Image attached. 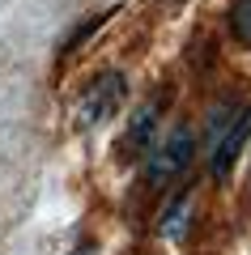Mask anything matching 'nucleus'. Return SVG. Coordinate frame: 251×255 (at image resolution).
Returning a JSON list of instances; mask_svg holds the SVG:
<instances>
[{"label": "nucleus", "instance_id": "nucleus-1", "mask_svg": "<svg viewBox=\"0 0 251 255\" xmlns=\"http://www.w3.org/2000/svg\"><path fill=\"white\" fill-rule=\"evenodd\" d=\"M192 153H196V140H192V128L188 124H179V128H171V136L162 140V149L149 157V183H171V179H179L183 174V166L192 162Z\"/></svg>", "mask_w": 251, "mask_h": 255}, {"label": "nucleus", "instance_id": "nucleus-3", "mask_svg": "<svg viewBox=\"0 0 251 255\" xmlns=\"http://www.w3.org/2000/svg\"><path fill=\"white\" fill-rule=\"evenodd\" d=\"M119 102H124V77L107 73V77H98V81L85 90V98H81V119H85V124H98V119L115 115Z\"/></svg>", "mask_w": 251, "mask_h": 255}, {"label": "nucleus", "instance_id": "nucleus-4", "mask_svg": "<svg viewBox=\"0 0 251 255\" xmlns=\"http://www.w3.org/2000/svg\"><path fill=\"white\" fill-rule=\"evenodd\" d=\"M230 30L243 43H251V0H234L230 4Z\"/></svg>", "mask_w": 251, "mask_h": 255}, {"label": "nucleus", "instance_id": "nucleus-2", "mask_svg": "<svg viewBox=\"0 0 251 255\" xmlns=\"http://www.w3.org/2000/svg\"><path fill=\"white\" fill-rule=\"evenodd\" d=\"M247 136H251V111H234L230 124H226L222 132L209 140V166H213L217 179H226V174L234 170V162H239V153H243V145H247Z\"/></svg>", "mask_w": 251, "mask_h": 255}, {"label": "nucleus", "instance_id": "nucleus-5", "mask_svg": "<svg viewBox=\"0 0 251 255\" xmlns=\"http://www.w3.org/2000/svg\"><path fill=\"white\" fill-rule=\"evenodd\" d=\"M149 128H153V107H145V111H141V124L132 128V136H136V145H145V140H149Z\"/></svg>", "mask_w": 251, "mask_h": 255}]
</instances>
